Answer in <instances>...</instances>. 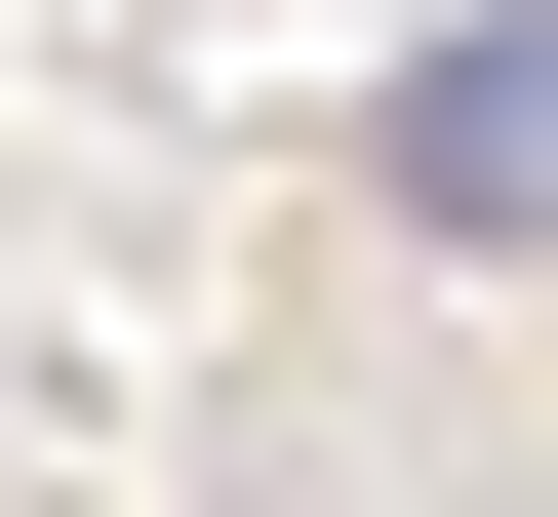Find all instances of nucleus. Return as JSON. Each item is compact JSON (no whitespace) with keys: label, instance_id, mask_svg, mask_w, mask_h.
I'll list each match as a JSON object with an SVG mask.
<instances>
[{"label":"nucleus","instance_id":"1","mask_svg":"<svg viewBox=\"0 0 558 517\" xmlns=\"http://www.w3.org/2000/svg\"><path fill=\"white\" fill-rule=\"evenodd\" d=\"M399 239H558V0H478V40H399Z\"/></svg>","mask_w":558,"mask_h":517}]
</instances>
